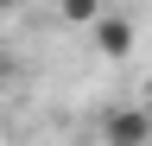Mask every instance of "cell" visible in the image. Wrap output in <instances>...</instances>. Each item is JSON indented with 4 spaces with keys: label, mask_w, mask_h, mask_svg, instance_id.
I'll list each match as a JSON object with an SVG mask.
<instances>
[{
    "label": "cell",
    "mask_w": 152,
    "mask_h": 146,
    "mask_svg": "<svg viewBox=\"0 0 152 146\" xmlns=\"http://www.w3.org/2000/svg\"><path fill=\"white\" fill-rule=\"evenodd\" d=\"M146 114H152V102H146Z\"/></svg>",
    "instance_id": "5"
},
{
    "label": "cell",
    "mask_w": 152,
    "mask_h": 146,
    "mask_svg": "<svg viewBox=\"0 0 152 146\" xmlns=\"http://www.w3.org/2000/svg\"><path fill=\"white\" fill-rule=\"evenodd\" d=\"M0 83H7V51H0Z\"/></svg>",
    "instance_id": "3"
},
{
    "label": "cell",
    "mask_w": 152,
    "mask_h": 146,
    "mask_svg": "<svg viewBox=\"0 0 152 146\" xmlns=\"http://www.w3.org/2000/svg\"><path fill=\"white\" fill-rule=\"evenodd\" d=\"M89 32H95V51H102V57H133V26H127V19L95 13V19H89Z\"/></svg>",
    "instance_id": "2"
},
{
    "label": "cell",
    "mask_w": 152,
    "mask_h": 146,
    "mask_svg": "<svg viewBox=\"0 0 152 146\" xmlns=\"http://www.w3.org/2000/svg\"><path fill=\"white\" fill-rule=\"evenodd\" d=\"M102 146H152V114L146 108H108L102 114Z\"/></svg>",
    "instance_id": "1"
},
{
    "label": "cell",
    "mask_w": 152,
    "mask_h": 146,
    "mask_svg": "<svg viewBox=\"0 0 152 146\" xmlns=\"http://www.w3.org/2000/svg\"><path fill=\"white\" fill-rule=\"evenodd\" d=\"M0 7H19V0H0Z\"/></svg>",
    "instance_id": "4"
}]
</instances>
